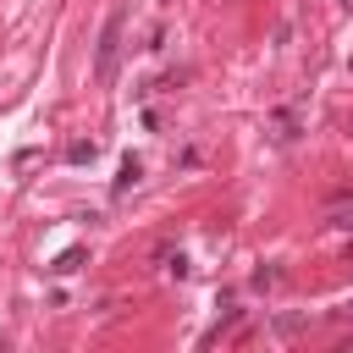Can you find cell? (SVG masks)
I'll return each instance as SVG.
<instances>
[{"mask_svg": "<svg viewBox=\"0 0 353 353\" xmlns=\"http://www.w3.org/2000/svg\"><path fill=\"white\" fill-rule=\"evenodd\" d=\"M121 33H127V6H110V11H105V22H99V44H94V77H99V83H110V77H116Z\"/></svg>", "mask_w": 353, "mask_h": 353, "instance_id": "6da1fadb", "label": "cell"}, {"mask_svg": "<svg viewBox=\"0 0 353 353\" xmlns=\"http://www.w3.org/2000/svg\"><path fill=\"white\" fill-rule=\"evenodd\" d=\"M248 287H254V292H281V287H287V270H281V265H259V270L248 276Z\"/></svg>", "mask_w": 353, "mask_h": 353, "instance_id": "7a4b0ae2", "label": "cell"}, {"mask_svg": "<svg viewBox=\"0 0 353 353\" xmlns=\"http://www.w3.org/2000/svg\"><path fill=\"white\" fill-rule=\"evenodd\" d=\"M270 138H276V143H292V138H298V105L276 110V121H270Z\"/></svg>", "mask_w": 353, "mask_h": 353, "instance_id": "3957f363", "label": "cell"}, {"mask_svg": "<svg viewBox=\"0 0 353 353\" xmlns=\"http://www.w3.org/2000/svg\"><path fill=\"white\" fill-rule=\"evenodd\" d=\"M138 176H143V165H138V154H127V160H121V171H116V193H132V188H138Z\"/></svg>", "mask_w": 353, "mask_h": 353, "instance_id": "277c9868", "label": "cell"}, {"mask_svg": "<svg viewBox=\"0 0 353 353\" xmlns=\"http://www.w3.org/2000/svg\"><path fill=\"white\" fill-rule=\"evenodd\" d=\"M94 154H99V143H94V138H72V143H66V160H72V165H88Z\"/></svg>", "mask_w": 353, "mask_h": 353, "instance_id": "5b68a950", "label": "cell"}, {"mask_svg": "<svg viewBox=\"0 0 353 353\" xmlns=\"http://www.w3.org/2000/svg\"><path fill=\"white\" fill-rule=\"evenodd\" d=\"M303 331H309L303 314H276V336H303Z\"/></svg>", "mask_w": 353, "mask_h": 353, "instance_id": "8992f818", "label": "cell"}, {"mask_svg": "<svg viewBox=\"0 0 353 353\" xmlns=\"http://www.w3.org/2000/svg\"><path fill=\"white\" fill-rule=\"evenodd\" d=\"M77 265H83V248H66V254H55V265H50V270H55V276H72Z\"/></svg>", "mask_w": 353, "mask_h": 353, "instance_id": "52a82bcc", "label": "cell"}, {"mask_svg": "<svg viewBox=\"0 0 353 353\" xmlns=\"http://www.w3.org/2000/svg\"><path fill=\"white\" fill-rule=\"evenodd\" d=\"M331 226H353V210H336V215H331Z\"/></svg>", "mask_w": 353, "mask_h": 353, "instance_id": "ba28073f", "label": "cell"}, {"mask_svg": "<svg viewBox=\"0 0 353 353\" xmlns=\"http://www.w3.org/2000/svg\"><path fill=\"white\" fill-rule=\"evenodd\" d=\"M347 66H353V55H347Z\"/></svg>", "mask_w": 353, "mask_h": 353, "instance_id": "9c48e42d", "label": "cell"}]
</instances>
